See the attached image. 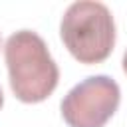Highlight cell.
Returning a JSON list of instances; mask_svg holds the SVG:
<instances>
[{"mask_svg": "<svg viewBox=\"0 0 127 127\" xmlns=\"http://www.w3.org/2000/svg\"><path fill=\"white\" fill-rule=\"evenodd\" d=\"M8 81L22 103L48 99L60 81V69L44 38L32 30L14 32L4 46Z\"/></svg>", "mask_w": 127, "mask_h": 127, "instance_id": "cell-1", "label": "cell"}, {"mask_svg": "<svg viewBox=\"0 0 127 127\" xmlns=\"http://www.w3.org/2000/svg\"><path fill=\"white\" fill-rule=\"evenodd\" d=\"M60 38L79 64L107 60L115 46V20L103 2L79 0L65 8L60 22Z\"/></svg>", "mask_w": 127, "mask_h": 127, "instance_id": "cell-2", "label": "cell"}, {"mask_svg": "<svg viewBox=\"0 0 127 127\" xmlns=\"http://www.w3.org/2000/svg\"><path fill=\"white\" fill-rule=\"evenodd\" d=\"M121 103L117 81L105 73L89 75L62 99L60 111L67 127H105Z\"/></svg>", "mask_w": 127, "mask_h": 127, "instance_id": "cell-3", "label": "cell"}, {"mask_svg": "<svg viewBox=\"0 0 127 127\" xmlns=\"http://www.w3.org/2000/svg\"><path fill=\"white\" fill-rule=\"evenodd\" d=\"M121 64H123V71L127 73V50H125V54H123V62H121Z\"/></svg>", "mask_w": 127, "mask_h": 127, "instance_id": "cell-4", "label": "cell"}, {"mask_svg": "<svg viewBox=\"0 0 127 127\" xmlns=\"http://www.w3.org/2000/svg\"><path fill=\"white\" fill-rule=\"evenodd\" d=\"M2 105H4V93H2V87H0V109H2Z\"/></svg>", "mask_w": 127, "mask_h": 127, "instance_id": "cell-5", "label": "cell"}]
</instances>
